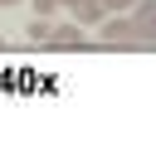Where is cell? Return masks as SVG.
I'll use <instances>...</instances> for the list:
<instances>
[{
  "instance_id": "6da1fadb",
  "label": "cell",
  "mask_w": 156,
  "mask_h": 146,
  "mask_svg": "<svg viewBox=\"0 0 156 146\" xmlns=\"http://www.w3.org/2000/svg\"><path fill=\"white\" fill-rule=\"evenodd\" d=\"M98 24H102V44H112V49L136 44V29H132V15H127V10H107Z\"/></svg>"
},
{
  "instance_id": "7a4b0ae2",
  "label": "cell",
  "mask_w": 156,
  "mask_h": 146,
  "mask_svg": "<svg viewBox=\"0 0 156 146\" xmlns=\"http://www.w3.org/2000/svg\"><path fill=\"white\" fill-rule=\"evenodd\" d=\"M132 29H136V44L156 39V0H132Z\"/></svg>"
},
{
  "instance_id": "3957f363",
  "label": "cell",
  "mask_w": 156,
  "mask_h": 146,
  "mask_svg": "<svg viewBox=\"0 0 156 146\" xmlns=\"http://www.w3.org/2000/svg\"><path fill=\"white\" fill-rule=\"evenodd\" d=\"M83 44H88V39H83V24H78V19L49 29V49H63V54H68V49H83Z\"/></svg>"
},
{
  "instance_id": "277c9868",
  "label": "cell",
  "mask_w": 156,
  "mask_h": 146,
  "mask_svg": "<svg viewBox=\"0 0 156 146\" xmlns=\"http://www.w3.org/2000/svg\"><path fill=\"white\" fill-rule=\"evenodd\" d=\"M102 15H107V5H102V0H78V5H73V19H78L83 29H88V24H98Z\"/></svg>"
},
{
  "instance_id": "5b68a950",
  "label": "cell",
  "mask_w": 156,
  "mask_h": 146,
  "mask_svg": "<svg viewBox=\"0 0 156 146\" xmlns=\"http://www.w3.org/2000/svg\"><path fill=\"white\" fill-rule=\"evenodd\" d=\"M49 15H34V24H29V44H49Z\"/></svg>"
},
{
  "instance_id": "8992f818",
  "label": "cell",
  "mask_w": 156,
  "mask_h": 146,
  "mask_svg": "<svg viewBox=\"0 0 156 146\" xmlns=\"http://www.w3.org/2000/svg\"><path fill=\"white\" fill-rule=\"evenodd\" d=\"M58 10V0H34V15H54Z\"/></svg>"
},
{
  "instance_id": "52a82bcc",
  "label": "cell",
  "mask_w": 156,
  "mask_h": 146,
  "mask_svg": "<svg viewBox=\"0 0 156 146\" xmlns=\"http://www.w3.org/2000/svg\"><path fill=\"white\" fill-rule=\"evenodd\" d=\"M107 10H132V0H102Z\"/></svg>"
},
{
  "instance_id": "ba28073f",
  "label": "cell",
  "mask_w": 156,
  "mask_h": 146,
  "mask_svg": "<svg viewBox=\"0 0 156 146\" xmlns=\"http://www.w3.org/2000/svg\"><path fill=\"white\" fill-rule=\"evenodd\" d=\"M0 5H24V0H0Z\"/></svg>"
},
{
  "instance_id": "9c48e42d",
  "label": "cell",
  "mask_w": 156,
  "mask_h": 146,
  "mask_svg": "<svg viewBox=\"0 0 156 146\" xmlns=\"http://www.w3.org/2000/svg\"><path fill=\"white\" fill-rule=\"evenodd\" d=\"M58 5H68V10H73V5H78V0H58Z\"/></svg>"
},
{
  "instance_id": "30bf717a",
  "label": "cell",
  "mask_w": 156,
  "mask_h": 146,
  "mask_svg": "<svg viewBox=\"0 0 156 146\" xmlns=\"http://www.w3.org/2000/svg\"><path fill=\"white\" fill-rule=\"evenodd\" d=\"M0 49H5V39H0Z\"/></svg>"
}]
</instances>
